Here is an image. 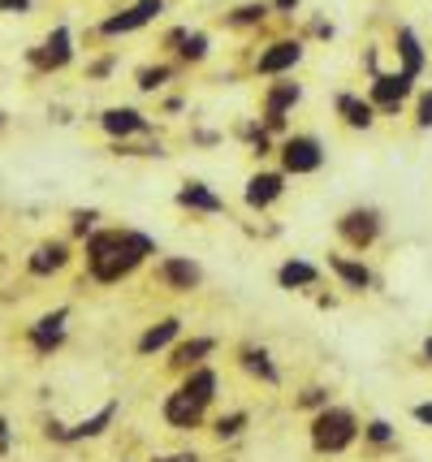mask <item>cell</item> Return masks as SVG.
I'll return each instance as SVG.
<instances>
[{
	"mask_svg": "<svg viewBox=\"0 0 432 462\" xmlns=\"http://www.w3.org/2000/svg\"><path fill=\"white\" fill-rule=\"evenodd\" d=\"M152 251H156V242L139 229H100V234H87V273H91V282L117 285Z\"/></svg>",
	"mask_w": 432,
	"mask_h": 462,
	"instance_id": "1",
	"label": "cell"
},
{
	"mask_svg": "<svg viewBox=\"0 0 432 462\" xmlns=\"http://www.w3.org/2000/svg\"><path fill=\"white\" fill-rule=\"evenodd\" d=\"M212 393H216V372L212 367H190V376L165 398V420L173 428H195L204 420Z\"/></svg>",
	"mask_w": 432,
	"mask_h": 462,
	"instance_id": "2",
	"label": "cell"
},
{
	"mask_svg": "<svg viewBox=\"0 0 432 462\" xmlns=\"http://www.w3.org/2000/svg\"><path fill=\"white\" fill-rule=\"evenodd\" d=\"M354 437H359V420H354V411H346V406H325L311 420V445L320 454H342L346 445H354Z\"/></svg>",
	"mask_w": 432,
	"mask_h": 462,
	"instance_id": "3",
	"label": "cell"
},
{
	"mask_svg": "<svg viewBox=\"0 0 432 462\" xmlns=\"http://www.w3.org/2000/svg\"><path fill=\"white\" fill-rule=\"evenodd\" d=\"M26 60L40 69V74H52V69H65L69 60H74V40H69V26H57L40 48H31Z\"/></svg>",
	"mask_w": 432,
	"mask_h": 462,
	"instance_id": "4",
	"label": "cell"
},
{
	"mask_svg": "<svg viewBox=\"0 0 432 462\" xmlns=\"http://www.w3.org/2000/svg\"><path fill=\"white\" fill-rule=\"evenodd\" d=\"M281 164H286V173H316L325 164V147L311 134H290L281 143Z\"/></svg>",
	"mask_w": 432,
	"mask_h": 462,
	"instance_id": "5",
	"label": "cell"
},
{
	"mask_svg": "<svg viewBox=\"0 0 432 462\" xmlns=\"http://www.w3.org/2000/svg\"><path fill=\"white\" fill-rule=\"evenodd\" d=\"M337 234L354 246V251H363L372 242L381 238V212L376 208H350L346 217L337 221Z\"/></svg>",
	"mask_w": 432,
	"mask_h": 462,
	"instance_id": "6",
	"label": "cell"
},
{
	"mask_svg": "<svg viewBox=\"0 0 432 462\" xmlns=\"http://www.w3.org/2000/svg\"><path fill=\"white\" fill-rule=\"evenodd\" d=\"M411 82L415 79H407L402 69L398 74H376L372 79V108H381V113H398L402 104H407V96H411Z\"/></svg>",
	"mask_w": 432,
	"mask_h": 462,
	"instance_id": "7",
	"label": "cell"
},
{
	"mask_svg": "<svg viewBox=\"0 0 432 462\" xmlns=\"http://www.w3.org/2000/svg\"><path fill=\"white\" fill-rule=\"evenodd\" d=\"M65 320H69V307H57V311H43L40 320L31 324L26 342L35 346V355H52L65 342Z\"/></svg>",
	"mask_w": 432,
	"mask_h": 462,
	"instance_id": "8",
	"label": "cell"
},
{
	"mask_svg": "<svg viewBox=\"0 0 432 462\" xmlns=\"http://www.w3.org/2000/svg\"><path fill=\"white\" fill-rule=\"evenodd\" d=\"M161 9H165V0H139V5H130V9H122V14L104 18L100 35H130V31L147 26L152 18H161Z\"/></svg>",
	"mask_w": 432,
	"mask_h": 462,
	"instance_id": "9",
	"label": "cell"
},
{
	"mask_svg": "<svg viewBox=\"0 0 432 462\" xmlns=\"http://www.w3.org/2000/svg\"><path fill=\"white\" fill-rule=\"evenodd\" d=\"M303 100V87L299 82H272L264 96V130H281L286 125V108Z\"/></svg>",
	"mask_w": 432,
	"mask_h": 462,
	"instance_id": "10",
	"label": "cell"
},
{
	"mask_svg": "<svg viewBox=\"0 0 432 462\" xmlns=\"http://www.w3.org/2000/svg\"><path fill=\"white\" fill-rule=\"evenodd\" d=\"M156 277H161L169 290H178V294H190L195 285L204 282L199 263H195V260H178V255H169V260L156 263Z\"/></svg>",
	"mask_w": 432,
	"mask_h": 462,
	"instance_id": "11",
	"label": "cell"
},
{
	"mask_svg": "<svg viewBox=\"0 0 432 462\" xmlns=\"http://www.w3.org/2000/svg\"><path fill=\"white\" fill-rule=\"evenodd\" d=\"M65 263H69V246L65 242H40L31 251V260H26V273L31 277H52V273H61Z\"/></svg>",
	"mask_w": 432,
	"mask_h": 462,
	"instance_id": "12",
	"label": "cell"
},
{
	"mask_svg": "<svg viewBox=\"0 0 432 462\" xmlns=\"http://www.w3.org/2000/svg\"><path fill=\"white\" fill-rule=\"evenodd\" d=\"M299 60H303V43H299V40H281V43H272L268 52H260L255 69H260V74H286V69H294Z\"/></svg>",
	"mask_w": 432,
	"mask_h": 462,
	"instance_id": "13",
	"label": "cell"
},
{
	"mask_svg": "<svg viewBox=\"0 0 432 462\" xmlns=\"http://www.w3.org/2000/svg\"><path fill=\"white\" fill-rule=\"evenodd\" d=\"M100 125L113 139H130V134H147V130H152V121H147L139 108H108L100 117Z\"/></svg>",
	"mask_w": 432,
	"mask_h": 462,
	"instance_id": "14",
	"label": "cell"
},
{
	"mask_svg": "<svg viewBox=\"0 0 432 462\" xmlns=\"http://www.w3.org/2000/svg\"><path fill=\"white\" fill-rule=\"evenodd\" d=\"M281 190H286V178H281V173H255V178L247 181V203L255 212H264V208H272V203L281 199Z\"/></svg>",
	"mask_w": 432,
	"mask_h": 462,
	"instance_id": "15",
	"label": "cell"
},
{
	"mask_svg": "<svg viewBox=\"0 0 432 462\" xmlns=\"http://www.w3.org/2000/svg\"><path fill=\"white\" fill-rule=\"evenodd\" d=\"M178 203L190 208V212H212V217H216V212H225V199H221L216 190H207L204 181H186L182 190H178Z\"/></svg>",
	"mask_w": 432,
	"mask_h": 462,
	"instance_id": "16",
	"label": "cell"
},
{
	"mask_svg": "<svg viewBox=\"0 0 432 462\" xmlns=\"http://www.w3.org/2000/svg\"><path fill=\"white\" fill-rule=\"evenodd\" d=\"M277 282H281V290H308V285L320 282V268L308 260H286L277 268Z\"/></svg>",
	"mask_w": 432,
	"mask_h": 462,
	"instance_id": "17",
	"label": "cell"
},
{
	"mask_svg": "<svg viewBox=\"0 0 432 462\" xmlns=\"http://www.w3.org/2000/svg\"><path fill=\"white\" fill-rule=\"evenodd\" d=\"M238 363L247 367L251 376H260L264 384H277V381H281V372L272 367V355H268L264 346H243V350H238Z\"/></svg>",
	"mask_w": 432,
	"mask_h": 462,
	"instance_id": "18",
	"label": "cell"
},
{
	"mask_svg": "<svg viewBox=\"0 0 432 462\" xmlns=\"http://www.w3.org/2000/svg\"><path fill=\"white\" fill-rule=\"evenodd\" d=\"M398 57H402V74H407V79H419V74H424V48H419V35H415L411 26L398 31Z\"/></svg>",
	"mask_w": 432,
	"mask_h": 462,
	"instance_id": "19",
	"label": "cell"
},
{
	"mask_svg": "<svg viewBox=\"0 0 432 462\" xmlns=\"http://www.w3.org/2000/svg\"><path fill=\"white\" fill-rule=\"evenodd\" d=\"M216 350V342L212 337H190V342L173 346V367H182V372H190V367H204V359Z\"/></svg>",
	"mask_w": 432,
	"mask_h": 462,
	"instance_id": "20",
	"label": "cell"
},
{
	"mask_svg": "<svg viewBox=\"0 0 432 462\" xmlns=\"http://www.w3.org/2000/svg\"><path fill=\"white\" fill-rule=\"evenodd\" d=\"M182 333V320L178 316H169V320H161V324H152L143 337H139V355H156V350H165L173 337Z\"/></svg>",
	"mask_w": 432,
	"mask_h": 462,
	"instance_id": "21",
	"label": "cell"
},
{
	"mask_svg": "<svg viewBox=\"0 0 432 462\" xmlns=\"http://www.w3.org/2000/svg\"><path fill=\"white\" fill-rule=\"evenodd\" d=\"M117 420V402H104L91 420H83V423H74V428H65V441H83V437H100L108 423Z\"/></svg>",
	"mask_w": 432,
	"mask_h": 462,
	"instance_id": "22",
	"label": "cell"
},
{
	"mask_svg": "<svg viewBox=\"0 0 432 462\" xmlns=\"http://www.w3.org/2000/svg\"><path fill=\"white\" fill-rule=\"evenodd\" d=\"M329 268L342 277V285H346V290H368V285H372L368 263H354V260H346V255H329Z\"/></svg>",
	"mask_w": 432,
	"mask_h": 462,
	"instance_id": "23",
	"label": "cell"
},
{
	"mask_svg": "<svg viewBox=\"0 0 432 462\" xmlns=\"http://www.w3.org/2000/svg\"><path fill=\"white\" fill-rule=\"evenodd\" d=\"M337 113H342V121H346V125H354V130H368L372 121V113H376V108H372L368 100H359V96H337Z\"/></svg>",
	"mask_w": 432,
	"mask_h": 462,
	"instance_id": "24",
	"label": "cell"
},
{
	"mask_svg": "<svg viewBox=\"0 0 432 462\" xmlns=\"http://www.w3.org/2000/svg\"><path fill=\"white\" fill-rule=\"evenodd\" d=\"M243 428H247V411H234V415H221V420H216V437H221V441H234Z\"/></svg>",
	"mask_w": 432,
	"mask_h": 462,
	"instance_id": "25",
	"label": "cell"
},
{
	"mask_svg": "<svg viewBox=\"0 0 432 462\" xmlns=\"http://www.w3.org/2000/svg\"><path fill=\"white\" fill-rule=\"evenodd\" d=\"M169 74H173V65H147V69H139V87L143 91H156V87H165Z\"/></svg>",
	"mask_w": 432,
	"mask_h": 462,
	"instance_id": "26",
	"label": "cell"
},
{
	"mask_svg": "<svg viewBox=\"0 0 432 462\" xmlns=\"http://www.w3.org/2000/svg\"><path fill=\"white\" fill-rule=\"evenodd\" d=\"M268 14V5H243V9H234V26H255V22H264Z\"/></svg>",
	"mask_w": 432,
	"mask_h": 462,
	"instance_id": "27",
	"label": "cell"
},
{
	"mask_svg": "<svg viewBox=\"0 0 432 462\" xmlns=\"http://www.w3.org/2000/svg\"><path fill=\"white\" fill-rule=\"evenodd\" d=\"M178 52H182V60H204L207 57V35H186Z\"/></svg>",
	"mask_w": 432,
	"mask_h": 462,
	"instance_id": "28",
	"label": "cell"
},
{
	"mask_svg": "<svg viewBox=\"0 0 432 462\" xmlns=\"http://www.w3.org/2000/svg\"><path fill=\"white\" fill-rule=\"evenodd\" d=\"M368 441H376V445H390L393 441V428L385 420H372L368 423Z\"/></svg>",
	"mask_w": 432,
	"mask_h": 462,
	"instance_id": "29",
	"label": "cell"
},
{
	"mask_svg": "<svg viewBox=\"0 0 432 462\" xmlns=\"http://www.w3.org/2000/svg\"><path fill=\"white\" fill-rule=\"evenodd\" d=\"M415 121H419V130H428V125H432V91H424V96H419V117H415Z\"/></svg>",
	"mask_w": 432,
	"mask_h": 462,
	"instance_id": "30",
	"label": "cell"
},
{
	"mask_svg": "<svg viewBox=\"0 0 432 462\" xmlns=\"http://www.w3.org/2000/svg\"><path fill=\"white\" fill-rule=\"evenodd\" d=\"M91 225H96V212H74V234H78V238L91 234Z\"/></svg>",
	"mask_w": 432,
	"mask_h": 462,
	"instance_id": "31",
	"label": "cell"
},
{
	"mask_svg": "<svg viewBox=\"0 0 432 462\" xmlns=\"http://www.w3.org/2000/svg\"><path fill=\"white\" fill-rule=\"evenodd\" d=\"M299 406H320V411H325V406H329V393H325V389H308V393L299 398Z\"/></svg>",
	"mask_w": 432,
	"mask_h": 462,
	"instance_id": "32",
	"label": "cell"
},
{
	"mask_svg": "<svg viewBox=\"0 0 432 462\" xmlns=\"http://www.w3.org/2000/svg\"><path fill=\"white\" fill-rule=\"evenodd\" d=\"M31 0H0V14H26Z\"/></svg>",
	"mask_w": 432,
	"mask_h": 462,
	"instance_id": "33",
	"label": "cell"
},
{
	"mask_svg": "<svg viewBox=\"0 0 432 462\" xmlns=\"http://www.w3.org/2000/svg\"><path fill=\"white\" fill-rule=\"evenodd\" d=\"M9 441H14V437H9V420H5V415H0V458H5V454H9Z\"/></svg>",
	"mask_w": 432,
	"mask_h": 462,
	"instance_id": "34",
	"label": "cell"
},
{
	"mask_svg": "<svg viewBox=\"0 0 432 462\" xmlns=\"http://www.w3.org/2000/svg\"><path fill=\"white\" fill-rule=\"evenodd\" d=\"M415 420L428 423V428H432V402H419V406H415Z\"/></svg>",
	"mask_w": 432,
	"mask_h": 462,
	"instance_id": "35",
	"label": "cell"
},
{
	"mask_svg": "<svg viewBox=\"0 0 432 462\" xmlns=\"http://www.w3.org/2000/svg\"><path fill=\"white\" fill-rule=\"evenodd\" d=\"M108 69H113V60H96V65H91V74H96V79H104Z\"/></svg>",
	"mask_w": 432,
	"mask_h": 462,
	"instance_id": "36",
	"label": "cell"
},
{
	"mask_svg": "<svg viewBox=\"0 0 432 462\" xmlns=\"http://www.w3.org/2000/svg\"><path fill=\"white\" fill-rule=\"evenodd\" d=\"M156 462H199L195 454H169V458H156Z\"/></svg>",
	"mask_w": 432,
	"mask_h": 462,
	"instance_id": "37",
	"label": "cell"
},
{
	"mask_svg": "<svg viewBox=\"0 0 432 462\" xmlns=\"http://www.w3.org/2000/svg\"><path fill=\"white\" fill-rule=\"evenodd\" d=\"M277 9H299V0H272Z\"/></svg>",
	"mask_w": 432,
	"mask_h": 462,
	"instance_id": "38",
	"label": "cell"
},
{
	"mask_svg": "<svg viewBox=\"0 0 432 462\" xmlns=\"http://www.w3.org/2000/svg\"><path fill=\"white\" fill-rule=\"evenodd\" d=\"M424 359H432V337H428V342H424Z\"/></svg>",
	"mask_w": 432,
	"mask_h": 462,
	"instance_id": "39",
	"label": "cell"
}]
</instances>
